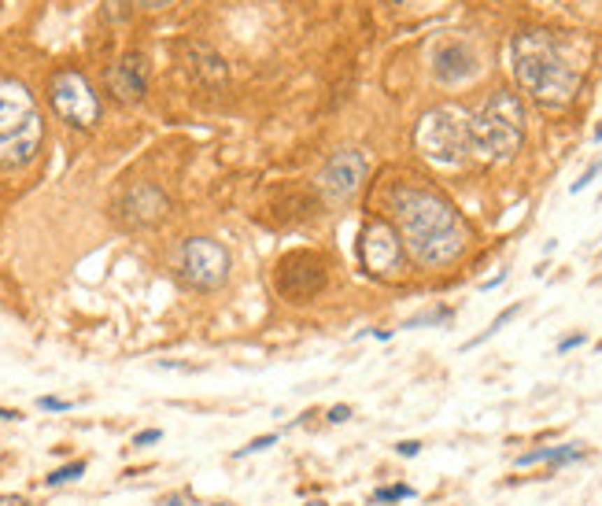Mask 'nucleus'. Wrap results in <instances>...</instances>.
<instances>
[{
  "label": "nucleus",
  "mask_w": 602,
  "mask_h": 506,
  "mask_svg": "<svg viewBox=\"0 0 602 506\" xmlns=\"http://www.w3.org/2000/svg\"><path fill=\"white\" fill-rule=\"evenodd\" d=\"M414 145L436 166H462L473 148H469V115L454 108H433L422 115V122L414 129Z\"/></svg>",
  "instance_id": "nucleus-4"
},
{
  "label": "nucleus",
  "mask_w": 602,
  "mask_h": 506,
  "mask_svg": "<svg viewBox=\"0 0 602 506\" xmlns=\"http://www.w3.org/2000/svg\"><path fill=\"white\" fill-rule=\"evenodd\" d=\"M163 506H185V499H181V496H170V499H163Z\"/></svg>",
  "instance_id": "nucleus-28"
},
{
  "label": "nucleus",
  "mask_w": 602,
  "mask_h": 506,
  "mask_svg": "<svg viewBox=\"0 0 602 506\" xmlns=\"http://www.w3.org/2000/svg\"><path fill=\"white\" fill-rule=\"evenodd\" d=\"M141 8H163V4H170V0H137Z\"/></svg>",
  "instance_id": "nucleus-27"
},
{
  "label": "nucleus",
  "mask_w": 602,
  "mask_h": 506,
  "mask_svg": "<svg viewBox=\"0 0 602 506\" xmlns=\"http://www.w3.org/2000/svg\"><path fill=\"white\" fill-rule=\"evenodd\" d=\"M580 458H584V447H580V444H558V447H536V451H525V455H517V465L525 470V465L547 462L551 470H558V465H569V462H580Z\"/></svg>",
  "instance_id": "nucleus-13"
},
{
  "label": "nucleus",
  "mask_w": 602,
  "mask_h": 506,
  "mask_svg": "<svg viewBox=\"0 0 602 506\" xmlns=\"http://www.w3.org/2000/svg\"><path fill=\"white\" fill-rule=\"evenodd\" d=\"M145 85H148V67L141 56H126L122 63H115L111 74H108V89L115 93V100L122 103H134L145 96Z\"/></svg>",
  "instance_id": "nucleus-12"
},
{
  "label": "nucleus",
  "mask_w": 602,
  "mask_h": 506,
  "mask_svg": "<svg viewBox=\"0 0 602 506\" xmlns=\"http://www.w3.org/2000/svg\"><path fill=\"white\" fill-rule=\"evenodd\" d=\"M392 207H396L407 252L422 266H447L466 252L469 229L462 222V215L454 211V203L443 200L440 192L399 185L392 192Z\"/></svg>",
  "instance_id": "nucleus-1"
},
{
  "label": "nucleus",
  "mask_w": 602,
  "mask_h": 506,
  "mask_svg": "<svg viewBox=\"0 0 602 506\" xmlns=\"http://www.w3.org/2000/svg\"><path fill=\"white\" fill-rule=\"evenodd\" d=\"M359 259H362V266L370 270V274L396 277L403 270V240H399V233L392 229L388 222H381V218L366 222L362 240H359Z\"/></svg>",
  "instance_id": "nucleus-7"
},
{
  "label": "nucleus",
  "mask_w": 602,
  "mask_h": 506,
  "mask_svg": "<svg viewBox=\"0 0 602 506\" xmlns=\"http://www.w3.org/2000/svg\"><path fill=\"white\" fill-rule=\"evenodd\" d=\"M514 56V78L529 96H536L547 108L569 103L580 85V67L566 56V48L547 30H525L510 45Z\"/></svg>",
  "instance_id": "nucleus-2"
},
{
  "label": "nucleus",
  "mask_w": 602,
  "mask_h": 506,
  "mask_svg": "<svg viewBox=\"0 0 602 506\" xmlns=\"http://www.w3.org/2000/svg\"><path fill=\"white\" fill-rule=\"evenodd\" d=\"M414 496H417V488H410V484H388V488H377L373 491V503L377 506H388V503H407Z\"/></svg>",
  "instance_id": "nucleus-16"
},
{
  "label": "nucleus",
  "mask_w": 602,
  "mask_h": 506,
  "mask_svg": "<svg viewBox=\"0 0 602 506\" xmlns=\"http://www.w3.org/2000/svg\"><path fill=\"white\" fill-rule=\"evenodd\" d=\"M82 473H85V462L78 458V462H71V465H59V470H52V473L45 477V484H48V488H63V484L78 481Z\"/></svg>",
  "instance_id": "nucleus-17"
},
{
  "label": "nucleus",
  "mask_w": 602,
  "mask_h": 506,
  "mask_svg": "<svg viewBox=\"0 0 602 506\" xmlns=\"http://www.w3.org/2000/svg\"><path fill=\"white\" fill-rule=\"evenodd\" d=\"M396 455H399V458H417V455H422V444H417V440H399V444H396Z\"/></svg>",
  "instance_id": "nucleus-22"
},
{
  "label": "nucleus",
  "mask_w": 602,
  "mask_h": 506,
  "mask_svg": "<svg viewBox=\"0 0 602 506\" xmlns=\"http://www.w3.org/2000/svg\"><path fill=\"white\" fill-rule=\"evenodd\" d=\"M506 277H510V274H506V270H499V274H495V277H488V281H480V284H477V289H480V292H492V289H499V284H503Z\"/></svg>",
  "instance_id": "nucleus-25"
},
{
  "label": "nucleus",
  "mask_w": 602,
  "mask_h": 506,
  "mask_svg": "<svg viewBox=\"0 0 602 506\" xmlns=\"http://www.w3.org/2000/svg\"><path fill=\"white\" fill-rule=\"evenodd\" d=\"M366 171H370V159L359 152V148H344V152H336L329 163L322 166V192L329 200H351L359 192V185H362V178H366Z\"/></svg>",
  "instance_id": "nucleus-8"
},
{
  "label": "nucleus",
  "mask_w": 602,
  "mask_h": 506,
  "mask_svg": "<svg viewBox=\"0 0 602 506\" xmlns=\"http://www.w3.org/2000/svg\"><path fill=\"white\" fill-rule=\"evenodd\" d=\"M218 506H229V503H218Z\"/></svg>",
  "instance_id": "nucleus-31"
},
{
  "label": "nucleus",
  "mask_w": 602,
  "mask_h": 506,
  "mask_svg": "<svg viewBox=\"0 0 602 506\" xmlns=\"http://www.w3.org/2000/svg\"><path fill=\"white\" fill-rule=\"evenodd\" d=\"M587 344V333H569V336H561L558 340V355H569V352H577V347Z\"/></svg>",
  "instance_id": "nucleus-20"
},
{
  "label": "nucleus",
  "mask_w": 602,
  "mask_h": 506,
  "mask_svg": "<svg viewBox=\"0 0 602 506\" xmlns=\"http://www.w3.org/2000/svg\"><path fill=\"white\" fill-rule=\"evenodd\" d=\"M521 140H525V103L510 89H495V93L469 115V148L480 159L506 163L514 159Z\"/></svg>",
  "instance_id": "nucleus-3"
},
{
  "label": "nucleus",
  "mask_w": 602,
  "mask_h": 506,
  "mask_svg": "<svg viewBox=\"0 0 602 506\" xmlns=\"http://www.w3.org/2000/svg\"><path fill=\"white\" fill-rule=\"evenodd\" d=\"M48 100L67 126L93 129L100 122V96L93 93V85L82 71H59L48 85Z\"/></svg>",
  "instance_id": "nucleus-5"
},
{
  "label": "nucleus",
  "mask_w": 602,
  "mask_h": 506,
  "mask_svg": "<svg viewBox=\"0 0 602 506\" xmlns=\"http://www.w3.org/2000/svg\"><path fill=\"white\" fill-rule=\"evenodd\" d=\"M159 440H163V429H145L134 436V447H148V444H159Z\"/></svg>",
  "instance_id": "nucleus-23"
},
{
  "label": "nucleus",
  "mask_w": 602,
  "mask_h": 506,
  "mask_svg": "<svg viewBox=\"0 0 602 506\" xmlns=\"http://www.w3.org/2000/svg\"><path fill=\"white\" fill-rule=\"evenodd\" d=\"M454 318L451 307H433V310H422V315H414L403 321V329H422V326H447V321Z\"/></svg>",
  "instance_id": "nucleus-15"
},
{
  "label": "nucleus",
  "mask_w": 602,
  "mask_h": 506,
  "mask_svg": "<svg viewBox=\"0 0 602 506\" xmlns=\"http://www.w3.org/2000/svg\"><path fill=\"white\" fill-rule=\"evenodd\" d=\"M0 506H22V499H0Z\"/></svg>",
  "instance_id": "nucleus-29"
},
{
  "label": "nucleus",
  "mask_w": 602,
  "mask_h": 506,
  "mask_svg": "<svg viewBox=\"0 0 602 506\" xmlns=\"http://www.w3.org/2000/svg\"><path fill=\"white\" fill-rule=\"evenodd\" d=\"M592 140H602V119H599V126H595V133H592Z\"/></svg>",
  "instance_id": "nucleus-30"
},
{
  "label": "nucleus",
  "mask_w": 602,
  "mask_h": 506,
  "mask_svg": "<svg viewBox=\"0 0 602 506\" xmlns=\"http://www.w3.org/2000/svg\"><path fill=\"white\" fill-rule=\"evenodd\" d=\"M599 255H602V252H599Z\"/></svg>",
  "instance_id": "nucleus-32"
},
{
  "label": "nucleus",
  "mask_w": 602,
  "mask_h": 506,
  "mask_svg": "<svg viewBox=\"0 0 602 506\" xmlns=\"http://www.w3.org/2000/svg\"><path fill=\"white\" fill-rule=\"evenodd\" d=\"M351 414H355V410H351L347 403H336V407H329V421H333V425H340V421H351Z\"/></svg>",
  "instance_id": "nucleus-24"
},
{
  "label": "nucleus",
  "mask_w": 602,
  "mask_h": 506,
  "mask_svg": "<svg viewBox=\"0 0 602 506\" xmlns=\"http://www.w3.org/2000/svg\"><path fill=\"white\" fill-rule=\"evenodd\" d=\"M37 119L34 93L15 78H0V140L15 137Z\"/></svg>",
  "instance_id": "nucleus-10"
},
{
  "label": "nucleus",
  "mask_w": 602,
  "mask_h": 506,
  "mask_svg": "<svg viewBox=\"0 0 602 506\" xmlns=\"http://www.w3.org/2000/svg\"><path fill=\"white\" fill-rule=\"evenodd\" d=\"M602 174V155H599V159H592V163H587L584 166V171H580V178L577 181H573V185H569V192H584L587 185H592V181Z\"/></svg>",
  "instance_id": "nucleus-19"
},
{
  "label": "nucleus",
  "mask_w": 602,
  "mask_h": 506,
  "mask_svg": "<svg viewBox=\"0 0 602 506\" xmlns=\"http://www.w3.org/2000/svg\"><path fill=\"white\" fill-rule=\"evenodd\" d=\"M521 310H525V303H510L506 310H499V315H495V318H492V326H488V329H484L480 336H473V340H466V344H462V352H473V347H480L484 340H492V336H495V333H499L503 326H510V321H514V318L521 315Z\"/></svg>",
  "instance_id": "nucleus-14"
},
{
  "label": "nucleus",
  "mask_w": 602,
  "mask_h": 506,
  "mask_svg": "<svg viewBox=\"0 0 602 506\" xmlns=\"http://www.w3.org/2000/svg\"><path fill=\"white\" fill-rule=\"evenodd\" d=\"M480 71V59L469 41L462 37H447L433 48V78L440 85H466L473 82Z\"/></svg>",
  "instance_id": "nucleus-9"
},
{
  "label": "nucleus",
  "mask_w": 602,
  "mask_h": 506,
  "mask_svg": "<svg viewBox=\"0 0 602 506\" xmlns=\"http://www.w3.org/2000/svg\"><path fill=\"white\" fill-rule=\"evenodd\" d=\"M122 207H126V218H129V222L148 226V222H155V218L166 215L170 200L163 196L159 185H152V181H137V185L126 192V203H122Z\"/></svg>",
  "instance_id": "nucleus-11"
},
{
  "label": "nucleus",
  "mask_w": 602,
  "mask_h": 506,
  "mask_svg": "<svg viewBox=\"0 0 602 506\" xmlns=\"http://www.w3.org/2000/svg\"><path fill=\"white\" fill-rule=\"evenodd\" d=\"M181 277L200 292L218 289V284H226V277H229V252L211 237L185 240V248H181Z\"/></svg>",
  "instance_id": "nucleus-6"
},
{
  "label": "nucleus",
  "mask_w": 602,
  "mask_h": 506,
  "mask_svg": "<svg viewBox=\"0 0 602 506\" xmlns=\"http://www.w3.org/2000/svg\"><path fill=\"white\" fill-rule=\"evenodd\" d=\"M281 440V433H263V436H255V440H248V444L241 451H233V458H248V455H259V451H266L273 447Z\"/></svg>",
  "instance_id": "nucleus-18"
},
{
  "label": "nucleus",
  "mask_w": 602,
  "mask_h": 506,
  "mask_svg": "<svg viewBox=\"0 0 602 506\" xmlns=\"http://www.w3.org/2000/svg\"><path fill=\"white\" fill-rule=\"evenodd\" d=\"M37 407L52 410V414H63V410H71L74 403H71V399H59V396H41V399H37Z\"/></svg>",
  "instance_id": "nucleus-21"
},
{
  "label": "nucleus",
  "mask_w": 602,
  "mask_h": 506,
  "mask_svg": "<svg viewBox=\"0 0 602 506\" xmlns=\"http://www.w3.org/2000/svg\"><path fill=\"white\" fill-rule=\"evenodd\" d=\"M22 414L19 410H8V407H0V421H19Z\"/></svg>",
  "instance_id": "nucleus-26"
}]
</instances>
